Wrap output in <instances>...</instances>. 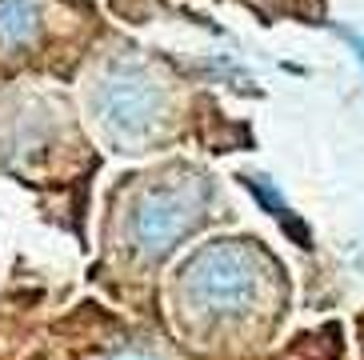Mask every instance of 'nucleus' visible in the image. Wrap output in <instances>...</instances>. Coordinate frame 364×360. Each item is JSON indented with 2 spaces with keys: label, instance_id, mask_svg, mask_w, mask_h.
Wrapping results in <instances>:
<instances>
[{
  "label": "nucleus",
  "instance_id": "f257e3e1",
  "mask_svg": "<svg viewBox=\"0 0 364 360\" xmlns=\"http://www.w3.org/2000/svg\"><path fill=\"white\" fill-rule=\"evenodd\" d=\"M264 272V256L248 240H213L188 260L184 292L204 312H245L260 297Z\"/></svg>",
  "mask_w": 364,
  "mask_h": 360
},
{
  "label": "nucleus",
  "instance_id": "f03ea898",
  "mask_svg": "<svg viewBox=\"0 0 364 360\" xmlns=\"http://www.w3.org/2000/svg\"><path fill=\"white\" fill-rule=\"evenodd\" d=\"M164 112V92L156 76L140 64L120 60L112 64L97 85V117L105 128L120 140H140L149 137Z\"/></svg>",
  "mask_w": 364,
  "mask_h": 360
},
{
  "label": "nucleus",
  "instance_id": "7ed1b4c3",
  "mask_svg": "<svg viewBox=\"0 0 364 360\" xmlns=\"http://www.w3.org/2000/svg\"><path fill=\"white\" fill-rule=\"evenodd\" d=\"M204 208V184L184 180V184H156L140 196L136 216H132V236H136L144 256H164L176 248V240L188 236Z\"/></svg>",
  "mask_w": 364,
  "mask_h": 360
},
{
  "label": "nucleus",
  "instance_id": "20e7f679",
  "mask_svg": "<svg viewBox=\"0 0 364 360\" xmlns=\"http://www.w3.org/2000/svg\"><path fill=\"white\" fill-rule=\"evenodd\" d=\"M36 32L33 0H0V44H24Z\"/></svg>",
  "mask_w": 364,
  "mask_h": 360
},
{
  "label": "nucleus",
  "instance_id": "39448f33",
  "mask_svg": "<svg viewBox=\"0 0 364 360\" xmlns=\"http://www.w3.org/2000/svg\"><path fill=\"white\" fill-rule=\"evenodd\" d=\"M112 360H156V356H149V352H140V349H129V352H117Z\"/></svg>",
  "mask_w": 364,
  "mask_h": 360
},
{
  "label": "nucleus",
  "instance_id": "423d86ee",
  "mask_svg": "<svg viewBox=\"0 0 364 360\" xmlns=\"http://www.w3.org/2000/svg\"><path fill=\"white\" fill-rule=\"evenodd\" d=\"M348 41H353V48H356V56H360V60H364V41H360V36H348Z\"/></svg>",
  "mask_w": 364,
  "mask_h": 360
}]
</instances>
